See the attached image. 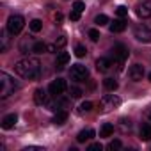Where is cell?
<instances>
[{"mask_svg": "<svg viewBox=\"0 0 151 151\" xmlns=\"http://www.w3.org/2000/svg\"><path fill=\"white\" fill-rule=\"evenodd\" d=\"M14 71L25 80H36L41 75V62L36 57H25L14 64Z\"/></svg>", "mask_w": 151, "mask_h": 151, "instance_id": "cell-1", "label": "cell"}, {"mask_svg": "<svg viewBox=\"0 0 151 151\" xmlns=\"http://www.w3.org/2000/svg\"><path fill=\"white\" fill-rule=\"evenodd\" d=\"M20 89V84L7 73H0V98H9L14 91Z\"/></svg>", "mask_w": 151, "mask_h": 151, "instance_id": "cell-2", "label": "cell"}, {"mask_svg": "<svg viewBox=\"0 0 151 151\" xmlns=\"http://www.w3.org/2000/svg\"><path fill=\"white\" fill-rule=\"evenodd\" d=\"M133 37L140 43H151V29L144 23H137L133 27Z\"/></svg>", "mask_w": 151, "mask_h": 151, "instance_id": "cell-3", "label": "cell"}, {"mask_svg": "<svg viewBox=\"0 0 151 151\" xmlns=\"http://www.w3.org/2000/svg\"><path fill=\"white\" fill-rule=\"evenodd\" d=\"M119 105H121V98L116 96V94H107V96H103L101 101H100L101 112H110L112 109H117Z\"/></svg>", "mask_w": 151, "mask_h": 151, "instance_id": "cell-4", "label": "cell"}, {"mask_svg": "<svg viewBox=\"0 0 151 151\" xmlns=\"http://www.w3.org/2000/svg\"><path fill=\"white\" fill-rule=\"evenodd\" d=\"M23 25H25V20H23V16H20V14H13V16H9V20H7V30L14 36V34H20L22 32V29H23Z\"/></svg>", "mask_w": 151, "mask_h": 151, "instance_id": "cell-5", "label": "cell"}, {"mask_svg": "<svg viewBox=\"0 0 151 151\" xmlns=\"http://www.w3.org/2000/svg\"><path fill=\"white\" fill-rule=\"evenodd\" d=\"M69 75H71V80H75V82H86V78L89 77V71L82 64H75V66H71Z\"/></svg>", "mask_w": 151, "mask_h": 151, "instance_id": "cell-6", "label": "cell"}, {"mask_svg": "<svg viewBox=\"0 0 151 151\" xmlns=\"http://www.w3.org/2000/svg\"><path fill=\"white\" fill-rule=\"evenodd\" d=\"M112 53H114V59H116V64H117V69H121V66L124 64V60L128 59V48L124 46V45H116L114 46V50H112Z\"/></svg>", "mask_w": 151, "mask_h": 151, "instance_id": "cell-7", "label": "cell"}, {"mask_svg": "<svg viewBox=\"0 0 151 151\" xmlns=\"http://www.w3.org/2000/svg\"><path fill=\"white\" fill-rule=\"evenodd\" d=\"M50 93L53 94V96H60L66 89H68V84H66V80L64 78H57V80H53L52 84H50Z\"/></svg>", "mask_w": 151, "mask_h": 151, "instance_id": "cell-8", "label": "cell"}, {"mask_svg": "<svg viewBox=\"0 0 151 151\" xmlns=\"http://www.w3.org/2000/svg\"><path fill=\"white\" fill-rule=\"evenodd\" d=\"M135 13H137V16L142 18V20L151 18V0H146V2L139 4V6L135 7Z\"/></svg>", "mask_w": 151, "mask_h": 151, "instance_id": "cell-9", "label": "cell"}, {"mask_svg": "<svg viewBox=\"0 0 151 151\" xmlns=\"http://www.w3.org/2000/svg\"><path fill=\"white\" fill-rule=\"evenodd\" d=\"M128 75H130V78L133 82H140L144 78V66L142 64H133L130 69H128Z\"/></svg>", "mask_w": 151, "mask_h": 151, "instance_id": "cell-10", "label": "cell"}, {"mask_svg": "<svg viewBox=\"0 0 151 151\" xmlns=\"http://www.w3.org/2000/svg\"><path fill=\"white\" fill-rule=\"evenodd\" d=\"M66 43H68V39H66V36H59L52 45H48V52H52V53H57L59 50H62L64 46H66Z\"/></svg>", "mask_w": 151, "mask_h": 151, "instance_id": "cell-11", "label": "cell"}, {"mask_svg": "<svg viewBox=\"0 0 151 151\" xmlns=\"http://www.w3.org/2000/svg\"><path fill=\"white\" fill-rule=\"evenodd\" d=\"M114 64H112V60L110 59H107V57H101V59H98L96 60V69L100 71V73H107V71H110V68H112Z\"/></svg>", "mask_w": 151, "mask_h": 151, "instance_id": "cell-12", "label": "cell"}, {"mask_svg": "<svg viewBox=\"0 0 151 151\" xmlns=\"http://www.w3.org/2000/svg\"><path fill=\"white\" fill-rule=\"evenodd\" d=\"M34 101L36 105H46L48 103V94L45 89H36L34 91Z\"/></svg>", "mask_w": 151, "mask_h": 151, "instance_id": "cell-13", "label": "cell"}, {"mask_svg": "<svg viewBox=\"0 0 151 151\" xmlns=\"http://www.w3.org/2000/svg\"><path fill=\"white\" fill-rule=\"evenodd\" d=\"M69 62V53L68 52H60L59 55H57V60H55V68L60 71V69H64V66Z\"/></svg>", "mask_w": 151, "mask_h": 151, "instance_id": "cell-14", "label": "cell"}, {"mask_svg": "<svg viewBox=\"0 0 151 151\" xmlns=\"http://www.w3.org/2000/svg\"><path fill=\"white\" fill-rule=\"evenodd\" d=\"M16 121H18V116L16 114H9V116H6L2 119V128L4 130H9V128H13L16 124Z\"/></svg>", "mask_w": 151, "mask_h": 151, "instance_id": "cell-15", "label": "cell"}, {"mask_svg": "<svg viewBox=\"0 0 151 151\" xmlns=\"http://www.w3.org/2000/svg\"><path fill=\"white\" fill-rule=\"evenodd\" d=\"M124 29H126V22H124L123 18H119V20H116L114 23H110V32H112V34L123 32Z\"/></svg>", "mask_w": 151, "mask_h": 151, "instance_id": "cell-16", "label": "cell"}, {"mask_svg": "<svg viewBox=\"0 0 151 151\" xmlns=\"http://www.w3.org/2000/svg\"><path fill=\"white\" fill-rule=\"evenodd\" d=\"M93 137H94V130L87 128V130H82V132L77 135V140H78V142H86V140H91Z\"/></svg>", "mask_w": 151, "mask_h": 151, "instance_id": "cell-17", "label": "cell"}, {"mask_svg": "<svg viewBox=\"0 0 151 151\" xmlns=\"http://www.w3.org/2000/svg\"><path fill=\"white\" fill-rule=\"evenodd\" d=\"M114 133V124L110 123H103L101 128H100V137H110Z\"/></svg>", "mask_w": 151, "mask_h": 151, "instance_id": "cell-18", "label": "cell"}, {"mask_svg": "<svg viewBox=\"0 0 151 151\" xmlns=\"http://www.w3.org/2000/svg\"><path fill=\"white\" fill-rule=\"evenodd\" d=\"M140 140H151V124L140 126Z\"/></svg>", "mask_w": 151, "mask_h": 151, "instance_id": "cell-19", "label": "cell"}, {"mask_svg": "<svg viewBox=\"0 0 151 151\" xmlns=\"http://www.w3.org/2000/svg\"><path fill=\"white\" fill-rule=\"evenodd\" d=\"M132 121L130 119H126V117H121L119 119V128H121V132L123 133H126V132H132Z\"/></svg>", "mask_w": 151, "mask_h": 151, "instance_id": "cell-20", "label": "cell"}, {"mask_svg": "<svg viewBox=\"0 0 151 151\" xmlns=\"http://www.w3.org/2000/svg\"><path fill=\"white\" fill-rule=\"evenodd\" d=\"M32 52L34 53H43V52H48V45H45L43 41H37L32 45Z\"/></svg>", "mask_w": 151, "mask_h": 151, "instance_id": "cell-21", "label": "cell"}, {"mask_svg": "<svg viewBox=\"0 0 151 151\" xmlns=\"http://www.w3.org/2000/svg\"><path fill=\"white\" fill-rule=\"evenodd\" d=\"M66 119H68V112H66V110H60V112L55 114L53 123H55V124H62V123H66Z\"/></svg>", "mask_w": 151, "mask_h": 151, "instance_id": "cell-22", "label": "cell"}, {"mask_svg": "<svg viewBox=\"0 0 151 151\" xmlns=\"http://www.w3.org/2000/svg\"><path fill=\"white\" fill-rule=\"evenodd\" d=\"M103 86H105L109 91H116V89H117V82H116L114 78H105V80H103Z\"/></svg>", "mask_w": 151, "mask_h": 151, "instance_id": "cell-23", "label": "cell"}, {"mask_svg": "<svg viewBox=\"0 0 151 151\" xmlns=\"http://www.w3.org/2000/svg\"><path fill=\"white\" fill-rule=\"evenodd\" d=\"M94 23L100 25V27H101V25H107V23H109V16H107V14H98V16L94 18Z\"/></svg>", "mask_w": 151, "mask_h": 151, "instance_id": "cell-24", "label": "cell"}, {"mask_svg": "<svg viewBox=\"0 0 151 151\" xmlns=\"http://www.w3.org/2000/svg\"><path fill=\"white\" fill-rule=\"evenodd\" d=\"M86 53H87V48L84 45H77V46H75V55H77V57H86Z\"/></svg>", "mask_w": 151, "mask_h": 151, "instance_id": "cell-25", "label": "cell"}, {"mask_svg": "<svg viewBox=\"0 0 151 151\" xmlns=\"http://www.w3.org/2000/svg\"><path fill=\"white\" fill-rule=\"evenodd\" d=\"M41 29H43L41 20H32V22H30V30H32V32H39Z\"/></svg>", "mask_w": 151, "mask_h": 151, "instance_id": "cell-26", "label": "cell"}, {"mask_svg": "<svg viewBox=\"0 0 151 151\" xmlns=\"http://www.w3.org/2000/svg\"><path fill=\"white\" fill-rule=\"evenodd\" d=\"M121 146H123V144H121V140H117V139H116V140H112V142L109 144V149H110V151H117V149H121Z\"/></svg>", "mask_w": 151, "mask_h": 151, "instance_id": "cell-27", "label": "cell"}, {"mask_svg": "<svg viewBox=\"0 0 151 151\" xmlns=\"http://www.w3.org/2000/svg\"><path fill=\"white\" fill-rule=\"evenodd\" d=\"M73 9H75V11H78V13H82V11L86 9V4L82 2V0H77V2L73 4Z\"/></svg>", "mask_w": 151, "mask_h": 151, "instance_id": "cell-28", "label": "cell"}, {"mask_svg": "<svg viewBox=\"0 0 151 151\" xmlns=\"http://www.w3.org/2000/svg\"><path fill=\"white\" fill-rule=\"evenodd\" d=\"M69 96H71V98H80V96H82V91H80L78 87H71V89H69Z\"/></svg>", "mask_w": 151, "mask_h": 151, "instance_id": "cell-29", "label": "cell"}, {"mask_svg": "<svg viewBox=\"0 0 151 151\" xmlns=\"http://www.w3.org/2000/svg\"><path fill=\"white\" fill-rule=\"evenodd\" d=\"M116 14H117V16H119V18H124V16H126V14H128V9H126V7H124V6H119V7H117V9H116Z\"/></svg>", "mask_w": 151, "mask_h": 151, "instance_id": "cell-30", "label": "cell"}, {"mask_svg": "<svg viewBox=\"0 0 151 151\" xmlns=\"http://www.w3.org/2000/svg\"><path fill=\"white\" fill-rule=\"evenodd\" d=\"M89 37H91V41L96 43V41L100 39V32H98L96 29H91V30H89Z\"/></svg>", "mask_w": 151, "mask_h": 151, "instance_id": "cell-31", "label": "cell"}, {"mask_svg": "<svg viewBox=\"0 0 151 151\" xmlns=\"http://www.w3.org/2000/svg\"><path fill=\"white\" fill-rule=\"evenodd\" d=\"M89 110H93V103L91 101H84L80 105V112H89Z\"/></svg>", "mask_w": 151, "mask_h": 151, "instance_id": "cell-32", "label": "cell"}, {"mask_svg": "<svg viewBox=\"0 0 151 151\" xmlns=\"http://www.w3.org/2000/svg\"><path fill=\"white\" fill-rule=\"evenodd\" d=\"M69 20H71V22H78V20H80V13L73 9V11H71V14H69Z\"/></svg>", "mask_w": 151, "mask_h": 151, "instance_id": "cell-33", "label": "cell"}, {"mask_svg": "<svg viewBox=\"0 0 151 151\" xmlns=\"http://www.w3.org/2000/svg\"><path fill=\"white\" fill-rule=\"evenodd\" d=\"M101 149H103V146L100 142H94V144L89 146V151H101Z\"/></svg>", "mask_w": 151, "mask_h": 151, "instance_id": "cell-34", "label": "cell"}, {"mask_svg": "<svg viewBox=\"0 0 151 151\" xmlns=\"http://www.w3.org/2000/svg\"><path fill=\"white\" fill-rule=\"evenodd\" d=\"M53 18H55V22H57V23H60V22H62V14H60V13H55V16H53Z\"/></svg>", "mask_w": 151, "mask_h": 151, "instance_id": "cell-35", "label": "cell"}, {"mask_svg": "<svg viewBox=\"0 0 151 151\" xmlns=\"http://www.w3.org/2000/svg\"><path fill=\"white\" fill-rule=\"evenodd\" d=\"M147 121L151 123V110H149V114H147Z\"/></svg>", "mask_w": 151, "mask_h": 151, "instance_id": "cell-36", "label": "cell"}, {"mask_svg": "<svg viewBox=\"0 0 151 151\" xmlns=\"http://www.w3.org/2000/svg\"><path fill=\"white\" fill-rule=\"evenodd\" d=\"M149 82H151V73H149Z\"/></svg>", "mask_w": 151, "mask_h": 151, "instance_id": "cell-37", "label": "cell"}]
</instances>
